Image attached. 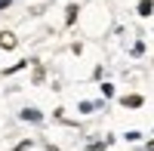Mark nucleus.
<instances>
[{"label": "nucleus", "mask_w": 154, "mask_h": 151, "mask_svg": "<svg viewBox=\"0 0 154 151\" xmlns=\"http://www.w3.org/2000/svg\"><path fill=\"white\" fill-rule=\"evenodd\" d=\"M96 108H99L96 102H80V111H86V114H89V111H96Z\"/></svg>", "instance_id": "6"}, {"label": "nucleus", "mask_w": 154, "mask_h": 151, "mask_svg": "<svg viewBox=\"0 0 154 151\" xmlns=\"http://www.w3.org/2000/svg\"><path fill=\"white\" fill-rule=\"evenodd\" d=\"M154 12V3L151 0H142V3H139V16H151Z\"/></svg>", "instance_id": "4"}, {"label": "nucleus", "mask_w": 154, "mask_h": 151, "mask_svg": "<svg viewBox=\"0 0 154 151\" xmlns=\"http://www.w3.org/2000/svg\"><path fill=\"white\" fill-rule=\"evenodd\" d=\"M40 117H43V114H40L37 108H25V111H22V120H34V123H37Z\"/></svg>", "instance_id": "3"}, {"label": "nucleus", "mask_w": 154, "mask_h": 151, "mask_svg": "<svg viewBox=\"0 0 154 151\" xmlns=\"http://www.w3.org/2000/svg\"><path fill=\"white\" fill-rule=\"evenodd\" d=\"M105 148H108V142H93L86 151H105Z\"/></svg>", "instance_id": "5"}, {"label": "nucleus", "mask_w": 154, "mask_h": 151, "mask_svg": "<svg viewBox=\"0 0 154 151\" xmlns=\"http://www.w3.org/2000/svg\"><path fill=\"white\" fill-rule=\"evenodd\" d=\"M74 16H77V6H74V3H71V6H68V16H65V22H68V25H71V22H74Z\"/></svg>", "instance_id": "7"}, {"label": "nucleus", "mask_w": 154, "mask_h": 151, "mask_svg": "<svg viewBox=\"0 0 154 151\" xmlns=\"http://www.w3.org/2000/svg\"><path fill=\"white\" fill-rule=\"evenodd\" d=\"M148 151H154V142H151V145H148Z\"/></svg>", "instance_id": "8"}, {"label": "nucleus", "mask_w": 154, "mask_h": 151, "mask_svg": "<svg viewBox=\"0 0 154 151\" xmlns=\"http://www.w3.org/2000/svg\"><path fill=\"white\" fill-rule=\"evenodd\" d=\"M0 46H3V49H12V46H16V37H12L9 31H0Z\"/></svg>", "instance_id": "2"}, {"label": "nucleus", "mask_w": 154, "mask_h": 151, "mask_svg": "<svg viewBox=\"0 0 154 151\" xmlns=\"http://www.w3.org/2000/svg\"><path fill=\"white\" fill-rule=\"evenodd\" d=\"M120 102H123V108H142L145 99H142V96H123Z\"/></svg>", "instance_id": "1"}, {"label": "nucleus", "mask_w": 154, "mask_h": 151, "mask_svg": "<svg viewBox=\"0 0 154 151\" xmlns=\"http://www.w3.org/2000/svg\"><path fill=\"white\" fill-rule=\"evenodd\" d=\"M0 3H3V6H6V3H9V0H0Z\"/></svg>", "instance_id": "9"}]
</instances>
